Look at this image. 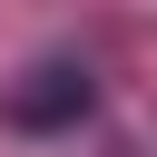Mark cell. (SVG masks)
<instances>
[{
    "instance_id": "1",
    "label": "cell",
    "mask_w": 157,
    "mask_h": 157,
    "mask_svg": "<svg viewBox=\"0 0 157 157\" xmlns=\"http://www.w3.org/2000/svg\"><path fill=\"white\" fill-rule=\"evenodd\" d=\"M88 98H98L88 69H78V59H49V69H29V78L0 98V118H10V128H69V118H88Z\"/></svg>"
}]
</instances>
